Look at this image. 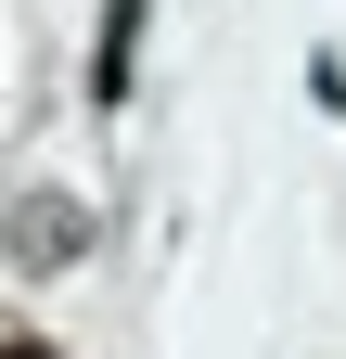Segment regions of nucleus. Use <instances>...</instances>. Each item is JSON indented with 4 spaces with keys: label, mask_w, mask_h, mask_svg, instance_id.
I'll return each instance as SVG.
<instances>
[{
    "label": "nucleus",
    "mask_w": 346,
    "mask_h": 359,
    "mask_svg": "<svg viewBox=\"0 0 346 359\" xmlns=\"http://www.w3.org/2000/svg\"><path fill=\"white\" fill-rule=\"evenodd\" d=\"M141 26H154V0H103V39H90V103H128V65H141Z\"/></svg>",
    "instance_id": "nucleus-1"
},
{
    "label": "nucleus",
    "mask_w": 346,
    "mask_h": 359,
    "mask_svg": "<svg viewBox=\"0 0 346 359\" xmlns=\"http://www.w3.org/2000/svg\"><path fill=\"white\" fill-rule=\"evenodd\" d=\"M77 231H90V218H77V205H26V231H13V244H26L39 269H52V257H77Z\"/></svg>",
    "instance_id": "nucleus-2"
},
{
    "label": "nucleus",
    "mask_w": 346,
    "mask_h": 359,
    "mask_svg": "<svg viewBox=\"0 0 346 359\" xmlns=\"http://www.w3.org/2000/svg\"><path fill=\"white\" fill-rule=\"evenodd\" d=\"M308 103H321V116H346V52H308Z\"/></svg>",
    "instance_id": "nucleus-3"
},
{
    "label": "nucleus",
    "mask_w": 346,
    "mask_h": 359,
    "mask_svg": "<svg viewBox=\"0 0 346 359\" xmlns=\"http://www.w3.org/2000/svg\"><path fill=\"white\" fill-rule=\"evenodd\" d=\"M0 359H52V346H39V334H13V346H0Z\"/></svg>",
    "instance_id": "nucleus-4"
}]
</instances>
